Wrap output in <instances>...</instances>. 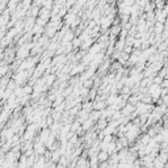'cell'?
<instances>
[{"label": "cell", "instance_id": "cell-1", "mask_svg": "<svg viewBox=\"0 0 168 168\" xmlns=\"http://www.w3.org/2000/svg\"><path fill=\"white\" fill-rule=\"evenodd\" d=\"M133 163L131 161H125V160H122L121 163L118 164V168H133Z\"/></svg>", "mask_w": 168, "mask_h": 168}, {"label": "cell", "instance_id": "cell-2", "mask_svg": "<svg viewBox=\"0 0 168 168\" xmlns=\"http://www.w3.org/2000/svg\"><path fill=\"white\" fill-rule=\"evenodd\" d=\"M108 154H109V153H104V151H103V153H101V154H100V155H99V159H100V160H101V161L106 160V159H108Z\"/></svg>", "mask_w": 168, "mask_h": 168}, {"label": "cell", "instance_id": "cell-3", "mask_svg": "<svg viewBox=\"0 0 168 168\" xmlns=\"http://www.w3.org/2000/svg\"><path fill=\"white\" fill-rule=\"evenodd\" d=\"M36 151H37L38 154L43 153V146H41V144H37V146H36Z\"/></svg>", "mask_w": 168, "mask_h": 168}]
</instances>
